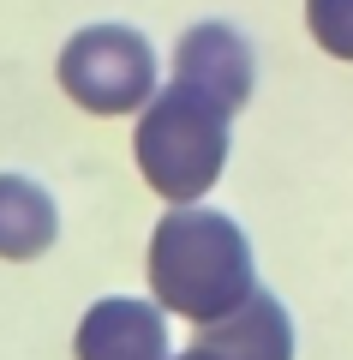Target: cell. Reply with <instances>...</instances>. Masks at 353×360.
I'll return each mask as SVG.
<instances>
[{"mask_svg":"<svg viewBox=\"0 0 353 360\" xmlns=\"http://www.w3.org/2000/svg\"><path fill=\"white\" fill-rule=\"evenodd\" d=\"M150 288L168 312L210 324L252 295V246L222 210L180 205L150 234Z\"/></svg>","mask_w":353,"mask_h":360,"instance_id":"obj_1","label":"cell"},{"mask_svg":"<svg viewBox=\"0 0 353 360\" xmlns=\"http://www.w3.org/2000/svg\"><path fill=\"white\" fill-rule=\"evenodd\" d=\"M227 108L186 84H168L144 103L138 120V168L168 205H198L227 168Z\"/></svg>","mask_w":353,"mask_h":360,"instance_id":"obj_2","label":"cell"},{"mask_svg":"<svg viewBox=\"0 0 353 360\" xmlns=\"http://www.w3.org/2000/svg\"><path fill=\"white\" fill-rule=\"evenodd\" d=\"M60 90L90 115H132L156 96V49L132 25H90L60 49Z\"/></svg>","mask_w":353,"mask_h":360,"instance_id":"obj_3","label":"cell"},{"mask_svg":"<svg viewBox=\"0 0 353 360\" xmlns=\"http://www.w3.org/2000/svg\"><path fill=\"white\" fill-rule=\"evenodd\" d=\"M252 78H258V60H252V42L240 37L234 25H192L174 49V84L198 90L210 103H222L227 115H240L252 103Z\"/></svg>","mask_w":353,"mask_h":360,"instance_id":"obj_4","label":"cell"},{"mask_svg":"<svg viewBox=\"0 0 353 360\" xmlns=\"http://www.w3.org/2000/svg\"><path fill=\"white\" fill-rule=\"evenodd\" d=\"M78 360H168V324L150 300H96L78 324Z\"/></svg>","mask_w":353,"mask_h":360,"instance_id":"obj_5","label":"cell"},{"mask_svg":"<svg viewBox=\"0 0 353 360\" xmlns=\"http://www.w3.org/2000/svg\"><path fill=\"white\" fill-rule=\"evenodd\" d=\"M198 342L215 348L222 360H293V324L276 295H246L234 312L198 324Z\"/></svg>","mask_w":353,"mask_h":360,"instance_id":"obj_6","label":"cell"},{"mask_svg":"<svg viewBox=\"0 0 353 360\" xmlns=\"http://www.w3.org/2000/svg\"><path fill=\"white\" fill-rule=\"evenodd\" d=\"M54 234H60L54 198L25 174H0V258H13V264L42 258L54 246Z\"/></svg>","mask_w":353,"mask_h":360,"instance_id":"obj_7","label":"cell"},{"mask_svg":"<svg viewBox=\"0 0 353 360\" xmlns=\"http://www.w3.org/2000/svg\"><path fill=\"white\" fill-rule=\"evenodd\" d=\"M305 25L324 54L353 60V0H305Z\"/></svg>","mask_w":353,"mask_h":360,"instance_id":"obj_8","label":"cell"},{"mask_svg":"<svg viewBox=\"0 0 353 360\" xmlns=\"http://www.w3.org/2000/svg\"><path fill=\"white\" fill-rule=\"evenodd\" d=\"M174 360H222V354H215V348H204V342H192L186 354H174Z\"/></svg>","mask_w":353,"mask_h":360,"instance_id":"obj_9","label":"cell"}]
</instances>
